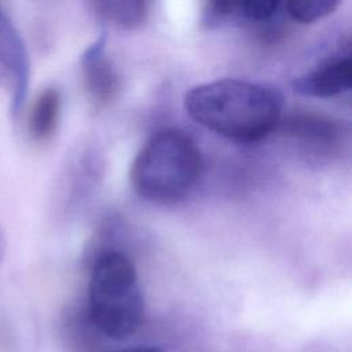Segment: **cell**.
Wrapping results in <instances>:
<instances>
[{
  "label": "cell",
  "mask_w": 352,
  "mask_h": 352,
  "mask_svg": "<svg viewBox=\"0 0 352 352\" xmlns=\"http://www.w3.org/2000/svg\"><path fill=\"white\" fill-rule=\"evenodd\" d=\"M4 256H6V236H4V231L0 226V264L3 263Z\"/></svg>",
  "instance_id": "7c38bea8"
},
{
  "label": "cell",
  "mask_w": 352,
  "mask_h": 352,
  "mask_svg": "<svg viewBox=\"0 0 352 352\" xmlns=\"http://www.w3.org/2000/svg\"><path fill=\"white\" fill-rule=\"evenodd\" d=\"M85 88L96 106L107 104L118 91V76L106 55V34H100L82 54Z\"/></svg>",
  "instance_id": "52a82bcc"
},
{
  "label": "cell",
  "mask_w": 352,
  "mask_h": 352,
  "mask_svg": "<svg viewBox=\"0 0 352 352\" xmlns=\"http://www.w3.org/2000/svg\"><path fill=\"white\" fill-rule=\"evenodd\" d=\"M201 169V154L194 140L182 131L162 129L138 153L131 183L135 192L150 202L173 204L192 191Z\"/></svg>",
  "instance_id": "7a4b0ae2"
},
{
  "label": "cell",
  "mask_w": 352,
  "mask_h": 352,
  "mask_svg": "<svg viewBox=\"0 0 352 352\" xmlns=\"http://www.w3.org/2000/svg\"><path fill=\"white\" fill-rule=\"evenodd\" d=\"M91 6L100 19L126 30L139 28L148 14V3L144 0H99Z\"/></svg>",
  "instance_id": "9c48e42d"
},
{
  "label": "cell",
  "mask_w": 352,
  "mask_h": 352,
  "mask_svg": "<svg viewBox=\"0 0 352 352\" xmlns=\"http://www.w3.org/2000/svg\"><path fill=\"white\" fill-rule=\"evenodd\" d=\"M188 116L217 135L235 142H257L282 120L283 96L272 85L223 78L194 87L186 94Z\"/></svg>",
  "instance_id": "6da1fadb"
},
{
  "label": "cell",
  "mask_w": 352,
  "mask_h": 352,
  "mask_svg": "<svg viewBox=\"0 0 352 352\" xmlns=\"http://www.w3.org/2000/svg\"><path fill=\"white\" fill-rule=\"evenodd\" d=\"M62 98L56 88H44L33 100L28 117V132L36 142H45L55 133L60 116Z\"/></svg>",
  "instance_id": "ba28073f"
},
{
  "label": "cell",
  "mask_w": 352,
  "mask_h": 352,
  "mask_svg": "<svg viewBox=\"0 0 352 352\" xmlns=\"http://www.w3.org/2000/svg\"><path fill=\"white\" fill-rule=\"evenodd\" d=\"M282 136L316 157L337 154L344 143V128L338 121L315 113H297L280 120L276 129Z\"/></svg>",
  "instance_id": "5b68a950"
},
{
  "label": "cell",
  "mask_w": 352,
  "mask_h": 352,
  "mask_svg": "<svg viewBox=\"0 0 352 352\" xmlns=\"http://www.w3.org/2000/svg\"><path fill=\"white\" fill-rule=\"evenodd\" d=\"M338 4L337 0H294L283 3V11L294 22L312 23L330 15Z\"/></svg>",
  "instance_id": "30bf717a"
},
{
  "label": "cell",
  "mask_w": 352,
  "mask_h": 352,
  "mask_svg": "<svg viewBox=\"0 0 352 352\" xmlns=\"http://www.w3.org/2000/svg\"><path fill=\"white\" fill-rule=\"evenodd\" d=\"M352 84V59L349 50L334 55L311 72L297 77L293 88L297 94L311 98H333L344 94Z\"/></svg>",
  "instance_id": "8992f818"
},
{
  "label": "cell",
  "mask_w": 352,
  "mask_h": 352,
  "mask_svg": "<svg viewBox=\"0 0 352 352\" xmlns=\"http://www.w3.org/2000/svg\"><path fill=\"white\" fill-rule=\"evenodd\" d=\"M30 82V60L25 41L10 14L0 4V88L7 91L10 111L18 118Z\"/></svg>",
  "instance_id": "277c9868"
},
{
  "label": "cell",
  "mask_w": 352,
  "mask_h": 352,
  "mask_svg": "<svg viewBox=\"0 0 352 352\" xmlns=\"http://www.w3.org/2000/svg\"><path fill=\"white\" fill-rule=\"evenodd\" d=\"M87 314L98 331L125 340L140 327L144 302L136 270L128 256L103 250L95 258L88 283Z\"/></svg>",
  "instance_id": "3957f363"
},
{
  "label": "cell",
  "mask_w": 352,
  "mask_h": 352,
  "mask_svg": "<svg viewBox=\"0 0 352 352\" xmlns=\"http://www.w3.org/2000/svg\"><path fill=\"white\" fill-rule=\"evenodd\" d=\"M121 352H162V351L154 346H136V348H129Z\"/></svg>",
  "instance_id": "8fae6325"
}]
</instances>
